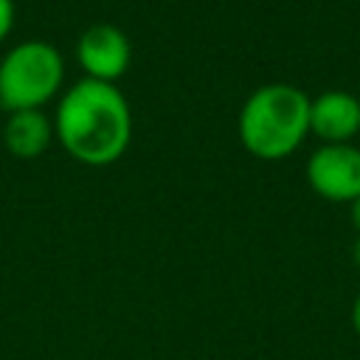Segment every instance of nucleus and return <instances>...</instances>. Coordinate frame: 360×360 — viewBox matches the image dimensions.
Wrapping results in <instances>:
<instances>
[{
	"instance_id": "obj_10",
	"label": "nucleus",
	"mask_w": 360,
	"mask_h": 360,
	"mask_svg": "<svg viewBox=\"0 0 360 360\" xmlns=\"http://www.w3.org/2000/svg\"><path fill=\"white\" fill-rule=\"evenodd\" d=\"M352 222H354V228L360 231V197L352 200Z\"/></svg>"
},
{
	"instance_id": "obj_4",
	"label": "nucleus",
	"mask_w": 360,
	"mask_h": 360,
	"mask_svg": "<svg viewBox=\"0 0 360 360\" xmlns=\"http://www.w3.org/2000/svg\"><path fill=\"white\" fill-rule=\"evenodd\" d=\"M307 180L315 194L332 202L360 197V149L354 143H323L307 160Z\"/></svg>"
},
{
	"instance_id": "obj_2",
	"label": "nucleus",
	"mask_w": 360,
	"mask_h": 360,
	"mask_svg": "<svg viewBox=\"0 0 360 360\" xmlns=\"http://www.w3.org/2000/svg\"><path fill=\"white\" fill-rule=\"evenodd\" d=\"M309 96L287 82L256 87L239 110V141L262 160L292 155L309 132Z\"/></svg>"
},
{
	"instance_id": "obj_6",
	"label": "nucleus",
	"mask_w": 360,
	"mask_h": 360,
	"mask_svg": "<svg viewBox=\"0 0 360 360\" xmlns=\"http://www.w3.org/2000/svg\"><path fill=\"white\" fill-rule=\"evenodd\" d=\"M309 132L323 143H352L360 132V101L346 90H326L309 101Z\"/></svg>"
},
{
	"instance_id": "obj_5",
	"label": "nucleus",
	"mask_w": 360,
	"mask_h": 360,
	"mask_svg": "<svg viewBox=\"0 0 360 360\" xmlns=\"http://www.w3.org/2000/svg\"><path fill=\"white\" fill-rule=\"evenodd\" d=\"M129 56H132L129 39L112 22H96V25L84 28L76 42V59L84 70V79L112 84L115 79H121L127 73Z\"/></svg>"
},
{
	"instance_id": "obj_11",
	"label": "nucleus",
	"mask_w": 360,
	"mask_h": 360,
	"mask_svg": "<svg viewBox=\"0 0 360 360\" xmlns=\"http://www.w3.org/2000/svg\"><path fill=\"white\" fill-rule=\"evenodd\" d=\"M352 259H354V264H357V270H360V236H357L354 245H352Z\"/></svg>"
},
{
	"instance_id": "obj_8",
	"label": "nucleus",
	"mask_w": 360,
	"mask_h": 360,
	"mask_svg": "<svg viewBox=\"0 0 360 360\" xmlns=\"http://www.w3.org/2000/svg\"><path fill=\"white\" fill-rule=\"evenodd\" d=\"M14 25V0H0V42L8 37Z\"/></svg>"
},
{
	"instance_id": "obj_3",
	"label": "nucleus",
	"mask_w": 360,
	"mask_h": 360,
	"mask_svg": "<svg viewBox=\"0 0 360 360\" xmlns=\"http://www.w3.org/2000/svg\"><path fill=\"white\" fill-rule=\"evenodd\" d=\"M65 79V62L56 45L28 39L14 45L0 62V104L8 112L39 110L56 96Z\"/></svg>"
},
{
	"instance_id": "obj_9",
	"label": "nucleus",
	"mask_w": 360,
	"mask_h": 360,
	"mask_svg": "<svg viewBox=\"0 0 360 360\" xmlns=\"http://www.w3.org/2000/svg\"><path fill=\"white\" fill-rule=\"evenodd\" d=\"M352 326H354L357 335H360V295H357L354 304H352Z\"/></svg>"
},
{
	"instance_id": "obj_1",
	"label": "nucleus",
	"mask_w": 360,
	"mask_h": 360,
	"mask_svg": "<svg viewBox=\"0 0 360 360\" xmlns=\"http://www.w3.org/2000/svg\"><path fill=\"white\" fill-rule=\"evenodd\" d=\"M53 135L84 166L115 163L132 138V112L121 90L110 82L82 79L59 101Z\"/></svg>"
},
{
	"instance_id": "obj_7",
	"label": "nucleus",
	"mask_w": 360,
	"mask_h": 360,
	"mask_svg": "<svg viewBox=\"0 0 360 360\" xmlns=\"http://www.w3.org/2000/svg\"><path fill=\"white\" fill-rule=\"evenodd\" d=\"M51 138H53V124L48 121L42 110H17L8 115L3 127L6 149L22 160L39 158L48 149Z\"/></svg>"
}]
</instances>
